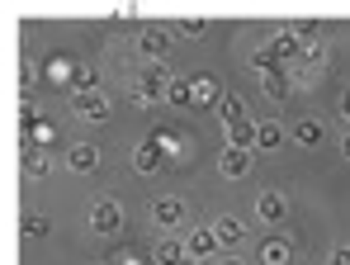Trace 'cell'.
Segmentation results:
<instances>
[{
    "label": "cell",
    "mask_w": 350,
    "mask_h": 265,
    "mask_svg": "<svg viewBox=\"0 0 350 265\" xmlns=\"http://www.w3.org/2000/svg\"><path fill=\"white\" fill-rule=\"evenodd\" d=\"M171 71L166 66H147L142 71V81H137V90H133V105H161V100H171Z\"/></svg>",
    "instance_id": "cell-1"
},
{
    "label": "cell",
    "mask_w": 350,
    "mask_h": 265,
    "mask_svg": "<svg viewBox=\"0 0 350 265\" xmlns=\"http://www.w3.org/2000/svg\"><path fill=\"white\" fill-rule=\"evenodd\" d=\"M71 109H76L81 118H95V123L109 118V100H105L100 90H76V95H71Z\"/></svg>",
    "instance_id": "cell-2"
},
{
    "label": "cell",
    "mask_w": 350,
    "mask_h": 265,
    "mask_svg": "<svg viewBox=\"0 0 350 265\" xmlns=\"http://www.w3.org/2000/svg\"><path fill=\"white\" fill-rule=\"evenodd\" d=\"M90 223H95V232H118V227H123V213H118L114 199H100V204L90 209Z\"/></svg>",
    "instance_id": "cell-3"
},
{
    "label": "cell",
    "mask_w": 350,
    "mask_h": 265,
    "mask_svg": "<svg viewBox=\"0 0 350 265\" xmlns=\"http://www.w3.org/2000/svg\"><path fill=\"white\" fill-rule=\"evenodd\" d=\"M223 95H228V90H223L213 76H199V81H194V105H199V109H218V105H223Z\"/></svg>",
    "instance_id": "cell-4"
},
{
    "label": "cell",
    "mask_w": 350,
    "mask_h": 265,
    "mask_svg": "<svg viewBox=\"0 0 350 265\" xmlns=\"http://www.w3.org/2000/svg\"><path fill=\"white\" fill-rule=\"evenodd\" d=\"M256 142H260V128H256L251 118H241V123L228 128V147H237V152H251Z\"/></svg>",
    "instance_id": "cell-5"
},
{
    "label": "cell",
    "mask_w": 350,
    "mask_h": 265,
    "mask_svg": "<svg viewBox=\"0 0 350 265\" xmlns=\"http://www.w3.org/2000/svg\"><path fill=\"white\" fill-rule=\"evenodd\" d=\"M161 161H166V152H161V142H152V138H147V142H142V147L133 152V166H137L142 175H152V171H161Z\"/></svg>",
    "instance_id": "cell-6"
},
{
    "label": "cell",
    "mask_w": 350,
    "mask_h": 265,
    "mask_svg": "<svg viewBox=\"0 0 350 265\" xmlns=\"http://www.w3.org/2000/svg\"><path fill=\"white\" fill-rule=\"evenodd\" d=\"M152 218H157L161 227H180V223H185V204L166 194V199H157V204H152Z\"/></svg>",
    "instance_id": "cell-7"
},
{
    "label": "cell",
    "mask_w": 350,
    "mask_h": 265,
    "mask_svg": "<svg viewBox=\"0 0 350 265\" xmlns=\"http://www.w3.org/2000/svg\"><path fill=\"white\" fill-rule=\"evenodd\" d=\"M218 171H223V175H232V180L251 175V152H237V147H228V152L218 157Z\"/></svg>",
    "instance_id": "cell-8"
},
{
    "label": "cell",
    "mask_w": 350,
    "mask_h": 265,
    "mask_svg": "<svg viewBox=\"0 0 350 265\" xmlns=\"http://www.w3.org/2000/svg\"><path fill=\"white\" fill-rule=\"evenodd\" d=\"M218 247H223V237H218V232H208V227H199V232L189 237V247H185V251H189L194 261H204V256H213Z\"/></svg>",
    "instance_id": "cell-9"
},
{
    "label": "cell",
    "mask_w": 350,
    "mask_h": 265,
    "mask_svg": "<svg viewBox=\"0 0 350 265\" xmlns=\"http://www.w3.org/2000/svg\"><path fill=\"white\" fill-rule=\"evenodd\" d=\"M66 166H71V171H95V166H100V147H95V142H76V147L66 152Z\"/></svg>",
    "instance_id": "cell-10"
},
{
    "label": "cell",
    "mask_w": 350,
    "mask_h": 265,
    "mask_svg": "<svg viewBox=\"0 0 350 265\" xmlns=\"http://www.w3.org/2000/svg\"><path fill=\"white\" fill-rule=\"evenodd\" d=\"M256 213H260L265 223H284L289 199H284V194H275V190H265V194H260V204H256Z\"/></svg>",
    "instance_id": "cell-11"
},
{
    "label": "cell",
    "mask_w": 350,
    "mask_h": 265,
    "mask_svg": "<svg viewBox=\"0 0 350 265\" xmlns=\"http://www.w3.org/2000/svg\"><path fill=\"white\" fill-rule=\"evenodd\" d=\"M260 90H265V100H289V90H293V81H289V71H270V76H260Z\"/></svg>",
    "instance_id": "cell-12"
},
{
    "label": "cell",
    "mask_w": 350,
    "mask_h": 265,
    "mask_svg": "<svg viewBox=\"0 0 350 265\" xmlns=\"http://www.w3.org/2000/svg\"><path fill=\"white\" fill-rule=\"evenodd\" d=\"M265 48L275 53V62H280V66H284V62H293V57H303V53H308V48H303V43H298L293 34H280V38H270Z\"/></svg>",
    "instance_id": "cell-13"
},
{
    "label": "cell",
    "mask_w": 350,
    "mask_h": 265,
    "mask_svg": "<svg viewBox=\"0 0 350 265\" xmlns=\"http://www.w3.org/2000/svg\"><path fill=\"white\" fill-rule=\"evenodd\" d=\"M142 53L147 57H166L171 53V34H166V29H147V34H142Z\"/></svg>",
    "instance_id": "cell-14"
},
{
    "label": "cell",
    "mask_w": 350,
    "mask_h": 265,
    "mask_svg": "<svg viewBox=\"0 0 350 265\" xmlns=\"http://www.w3.org/2000/svg\"><path fill=\"white\" fill-rule=\"evenodd\" d=\"M260 261H265V265H289V261H293L289 242H280V237H270V242L260 247Z\"/></svg>",
    "instance_id": "cell-15"
},
{
    "label": "cell",
    "mask_w": 350,
    "mask_h": 265,
    "mask_svg": "<svg viewBox=\"0 0 350 265\" xmlns=\"http://www.w3.org/2000/svg\"><path fill=\"white\" fill-rule=\"evenodd\" d=\"M218 118H223L228 128H232V123H241V118H246V100H241V95H223V105H218Z\"/></svg>",
    "instance_id": "cell-16"
},
{
    "label": "cell",
    "mask_w": 350,
    "mask_h": 265,
    "mask_svg": "<svg viewBox=\"0 0 350 265\" xmlns=\"http://www.w3.org/2000/svg\"><path fill=\"white\" fill-rule=\"evenodd\" d=\"M293 138H298V142H303V147H317V142H322V138H327V128H322V123H317V118H303V123H298V128H293Z\"/></svg>",
    "instance_id": "cell-17"
},
{
    "label": "cell",
    "mask_w": 350,
    "mask_h": 265,
    "mask_svg": "<svg viewBox=\"0 0 350 265\" xmlns=\"http://www.w3.org/2000/svg\"><path fill=\"white\" fill-rule=\"evenodd\" d=\"M322 34H327V29H322V24H317V19H303V24H298V29H293V38H298V43H303V48H317V38H322Z\"/></svg>",
    "instance_id": "cell-18"
},
{
    "label": "cell",
    "mask_w": 350,
    "mask_h": 265,
    "mask_svg": "<svg viewBox=\"0 0 350 265\" xmlns=\"http://www.w3.org/2000/svg\"><path fill=\"white\" fill-rule=\"evenodd\" d=\"M185 256H189V251H185V247H175V242H161V247L152 251V261H157V265H180Z\"/></svg>",
    "instance_id": "cell-19"
},
{
    "label": "cell",
    "mask_w": 350,
    "mask_h": 265,
    "mask_svg": "<svg viewBox=\"0 0 350 265\" xmlns=\"http://www.w3.org/2000/svg\"><path fill=\"white\" fill-rule=\"evenodd\" d=\"M171 105H194V81L175 76V81H171Z\"/></svg>",
    "instance_id": "cell-20"
},
{
    "label": "cell",
    "mask_w": 350,
    "mask_h": 265,
    "mask_svg": "<svg viewBox=\"0 0 350 265\" xmlns=\"http://www.w3.org/2000/svg\"><path fill=\"white\" fill-rule=\"evenodd\" d=\"M76 90H100V76L90 71V66H76V76H71V95Z\"/></svg>",
    "instance_id": "cell-21"
},
{
    "label": "cell",
    "mask_w": 350,
    "mask_h": 265,
    "mask_svg": "<svg viewBox=\"0 0 350 265\" xmlns=\"http://www.w3.org/2000/svg\"><path fill=\"white\" fill-rule=\"evenodd\" d=\"M280 142H284V128H280V123H260V142H256V147H265V152H275Z\"/></svg>",
    "instance_id": "cell-22"
},
{
    "label": "cell",
    "mask_w": 350,
    "mask_h": 265,
    "mask_svg": "<svg viewBox=\"0 0 350 265\" xmlns=\"http://www.w3.org/2000/svg\"><path fill=\"white\" fill-rule=\"evenodd\" d=\"M19 232H24V237H43V232H48V218H43V213H24V218H19Z\"/></svg>",
    "instance_id": "cell-23"
},
{
    "label": "cell",
    "mask_w": 350,
    "mask_h": 265,
    "mask_svg": "<svg viewBox=\"0 0 350 265\" xmlns=\"http://www.w3.org/2000/svg\"><path fill=\"white\" fill-rule=\"evenodd\" d=\"M19 161H24V171H29V175H43V171H48V161H43V152H38V147H24V152H19Z\"/></svg>",
    "instance_id": "cell-24"
},
{
    "label": "cell",
    "mask_w": 350,
    "mask_h": 265,
    "mask_svg": "<svg viewBox=\"0 0 350 265\" xmlns=\"http://www.w3.org/2000/svg\"><path fill=\"white\" fill-rule=\"evenodd\" d=\"M213 232H218L223 242H241V223H237V218H218V227H213Z\"/></svg>",
    "instance_id": "cell-25"
},
{
    "label": "cell",
    "mask_w": 350,
    "mask_h": 265,
    "mask_svg": "<svg viewBox=\"0 0 350 265\" xmlns=\"http://www.w3.org/2000/svg\"><path fill=\"white\" fill-rule=\"evenodd\" d=\"M204 29H208V24H204V19H185V24H180V34H185V38H199V34H204Z\"/></svg>",
    "instance_id": "cell-26"
},
{
    "label": "cell",
    "mask_w": 350,
    "mask_h": 265,
    "mask_svg": "<svg viewBox=\"0 0 350 265\" xmlns=\"http://www.w3.org/2000/svg\"><path fill=\"white\" fill-rule=\"evenodd\" d=\"M303 62H312V66H322V62H327V53H322V48H308V53H303Z\"/></svg>",
    "instance_id": "cell-27"
},
{
    "label": "cell",
    "mask_w": 350,
    "mask_h": 265,
    "mask_svg": "<svg viewBox=\"0 0 350 265\" xmlns=\"http://www.w3.org/2000/svg\"><path fill=\"white\" fill-rule=\"evenodd\" d=\"M332 265H350V247H341V251L332 256Z\"/></svg>",
    "instance_id": "cell-28"
},
{
    "label": "cell",
    "mask_w": 350,
    "mask_h": 265,
    "mask_svg": "<svg viewBox=\"0 0 350 265\" xmlns=\"http://www.w3.org/2000/svg\"><path fill=\"white\" fill-rule=\"evenodd\" d=\"M341 114H346V118H350V90H346V95H341Z\"/></svg>",
    "instance_id": "cell-29"
},
{
    "label": "cell",
    "mask_w": 350,
    "mask_h": 265,
    "mask_svg": "<svg viewBox=\"0 0 350 265\" xmlns=\"http://www.w3.org/2000/svg\"><path fill=\"white\" fill-rule=\"evenodd\" d=\"M180 265H199V261H194V256H185V261H180Z\"/></svg>",
    "instance_id": "cell-30"
},
{
    "label": "cell",
    "mask_w": 350,
    "mask_h": 265,
    "mask_svg": "<svg viewBox=\"0 0 350 265\" xmlns=\"http://www.w3.org/2000/svg\"><path fill=\"white\" fill-rule=\"evenodd\" d=\"M346 161H350V138H346Z\"/></svg>",
    "instance_id": "cell-31"
},
{
    "label": "cell",
    "mask_w": 350,
    "mask_h": 265,
    "mask_svg": "<svg viewBox=\"0 0 350 265\" xmlns=\"http://www.w3.org/2000/svg\"><path fill=\"white\" fill-rule=\"evenodd\" d=\"M218 265H241V261H218Z\"/></svg>",
    "instance_id": "cell-32"
},
{
    "label": "cell",
    "mask_w": 350,
    "mask_h": 265,
    "mask_svg": "<svg viewBox=\"0 0 350 265\" xmlns=\"http://www.w3.org/2000/svg\"><path fill=\"white\" fill-rule=\"evenodd\" d=\"M100 265H109V261H100Z\"/></svg>",
    "instance_id": "cell-33"
}]
</instances>
